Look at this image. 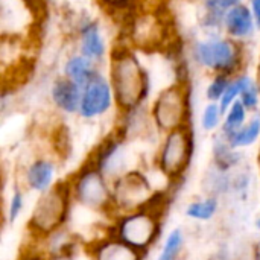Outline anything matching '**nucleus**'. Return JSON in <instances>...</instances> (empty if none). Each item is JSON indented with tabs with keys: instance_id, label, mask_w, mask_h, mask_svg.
I'll return each mask as SVG.
<instances>
[{
	"instance_id": "obj_14",
	"label": "nucleus",
	"mask_w": 260,
	"mask_h": 260,
	"mask_svg": "<svg viewBox=\"0 0 260 260\" xmlns=\"http://www.w3.org/2000/svg\"><path fill=\"white\" fill-rule=\"evenodd\" d=\"M79 47H81V55L90 58L94 62H101L105 58L107 44L96 21H87L82 24Z\"/></svg>"
},
{
	"instance_id": "obj_24",
	"label": "nucleus",
	"mask_w": 260,
	"mask_h": 260,
	"mask_svg": "<svg viewBox=\"0 0 260 260\" xmlns=\"http://www.w3.org/2000/svg\"><path fill=\"white\" fill-rule=\"evenodd\" d=\"M247 76H248V75H241V76L232 79V82H230L227 91L224 93L222 99L218 102L219 107H221V111H222L224 114H225V113L229 111V108L241 98V93H242L244 84H245V81H247Z\"/></svg>"
},
{
	"instance_id": "obj_9",
	"label": "nucleus",
	"mask_w": 260,
	"mask_h": 260,
	"mask_svg": "<svg viewBox=\"0 0 260 260\" xmlns=\"http://www.w3.org/2000/svg\"><path fill=\"white\" fill-rule=\"evenodd\" d=\"M114 101L110 81L98 73L82 91V101L79 107V116L85 120L101 117L108 113Z\"/></svg>"
},
{
	"instance_id": "obj_21",
	"label": "nucleus",
	"mask_w": 260,
	"mask_h": 260,
	"mask_svg": "<svg viewBox=\"0 0 260 260\" xmlns=\"http://www.w3.org/2000/svg\"><path fill=\"white\" fill-rule=\"evenodd\" d=\"M24 207H26V195L23 192V187L15 184L11 190L8 200V210H6V219L11 225H14L20 219Z\"/></svg>"
},
{
	"instance_id": "obj_8",
	"label": "nucleus",
	"mask_w": 260,
	"mask_h": 260,
	"mask_svg": "<svg viewBox=\"0 0 260 260\" xmlns=\"http://www.w3.org/2000/svg\"><path fill=\"white\" fill-rule=\"evenodd\" d=\"M114 218L137 209L145 207L157 190L149 183V178L137 169H129L119 178L111 181ZM113 218V219H114Z\"/></svg>"
},
{
	"instance_id": "obj_13",
	"label": "nucleus",
	"mask_w": 260,
	"mask_h": 260,
	"mask_svg": "<svg viewBox=\"0 0 260 260\" xmlns=\"http://www.w3.org/2000/svg\"><path fill=\"white\" fill-rule=\"evenodd\" d=\"M224 27L230 38L233 40H245L250 38L254 34L256 20L251 12V9L245 5H238L232 8L224 18Z\"/></svg>"
},
{
	"instance_id": "obj_15",
	"label": "nucleus",
	"mask_w": 260,
	"mask_h": 260,
	"mask_svg": "<svg viewBox=\"0 0 260 260\" xmlns=\"http://www.w3.org/2000/svg\"><path fill=\"white\" fill-rule=\"evenodd\" d=\"M99 72L96 70V62L84 55H73L64 64V76L79 87H85Z\"/></svg>"
},
{
	"instance_id": "obj_22",
	"label": "nucleus",
	"mask_w": 260,
	"mask_h": 260,
	"mask_svg": "<svg viewBox=\"0 0 260 260\" xmlns=\"http://www.w3.org/2000/svg\"><path fill=\"white\" fill-rule=\"evenodd\" d=\"M224 113L221 111V107L218 102H210L204 107L203 113H201V128L206 133H212L216 131L221 125Z\"/></svg>"
},
{
	"instance_id": "obj_3",
	"label": "nucleus",
	"mask_w": 260,
	"mask_h": 260,
	"mask_svg": "<svg viewBox=\"0 0 260 260\" xmlns=\"http://www.w3.org/2000/svg\"><path fill=\"white\" fill-rule=\"evenodd\" d=\"M73 204L69 180L56 184L44 193H40L27 219V233L34 241H43L66 227Z\"/></svg>"
},
{
	"instance_id": "obj_12",
	"label": "nucleus",
	"mask_w": 260,
	"mask_h": 260,
	"mask_svg": "<svg viewBox=\"0 0 260 260\" xmlns=\"http://www.w3.org/2000/svg\"><path fill=\"white\" fill-rule=\"evenodd\" d=\"M82 91L84 88L75 84L73 81L64 78H58L52 85V102L58 110L67 114L79 113L81 101H82Z\"/></svg>"
},
{
	"instance_id": "obj_5",
	"label": "nucleus",
	"mask_w": 260,
	"mask_h": 260,
	"mask_svg": "<svg viewBox=\"0 0 260 260\" xmlns=\"http://www.w3.org/2000/svg\"><path fill=\"white\" fill-rule=\"evenodd\" d=\"M195 152V137L190 125L174 129L165 134L158 148L155 165L160 174L169 180L171 184L180 183L192 163Z\"/></svg>"
},
{
	"instance_id": "obj_2",
	"label": "nucleus",
	"mask_w": 260,
	"mask_h": 260,
	"mask_svg": "<svg viewBox=\"0 0 260 260\" xmlns=\"http://www.w3.org/2000/svg\"><path fill=\"white\" fill-rule=\"evenodd\" d=\"M168 204V193L157 190L145 207L116 216L110 227V233L133 248L148 254L161 235L163 216Z\"/></svg>"
},
{
	"instance_id": "obj_6",
	"label": "nucleus",
	"mask_w": 260,
	"mask_h": 260,
	"mask_svg": "<svg viewBox=\"0 0 260 260\" xmlns=\"http://www.w3.org/2000/svg\"><path fill=\"white\" fill-rule=\"evenodd\" d=\"M190 116V88L186 79L161 90L154 101L151 117L157 129L168 134L174 129L189 125Z\"/></svg>"
},
{
	"instance_id": "obj_29",
	"label": "nucleus",
	"mask_w": 260,
	"mask_h": 260,
	"mask_svg": "<svg viewBox=\"0 0 260 260\" xmlns=\"http://www.w3.org/2000/svg\"><path fill=\"white\" fill-rule=\"evenodd\" d=\"M256 227H257V230H259V232H260V218H259V219H257V221H256Z\"/></svg>"
},
{
	"instance_id": "obj_4",
	"label": "nucleus",
	"mask_w": 260,
	"mask_h": 260,
	"mask_svg": "<svg viewBox=\"0 0 260 260\" xmlns=\"http://www.w3.org/2000/svg\"><path fill=\"white\" fill-rule=\"evenodd\" d=\"M67 180L70 183L73 203L91 212L110 215L114 218L111 181L96 165L87 160Z\"/></svg>"
},
{
	"instance_id": "obj_16",
	"label": "nucleus",
	"mask_w": 260,
	"mask_h": 260,
	"mask_svg": "<svg viewBox=\"0 0 260 260\" xmlns=\"http://www.w3.org/2000/svg\"><path fill=\"white\" fill-rule=\"evenodd\" d=\"M212 152H213V166H216L225 172H230L232 169L239 166L244 158L241 151L233 148L222 134H218L215 137Z\"/></svg>"
},
{
	"instance_id": "obj_17",
	"label": "nucleus",
	"mask_w": 260,
	"mask_h": 260,
	"mask_svg": "<svg viewBox=\"0 0 260 260\" xmlns=\"http://www.w3.org/2000/svg\"><path fill=\"white\" fill-rule=\"evenodd\" d=\"M218 210H219V197L209 195L201 200L190 201L184 209V215L192 221L207 222L216 216Z\"/></svg>"
},
{
	"instance_id": "obj_1",
	"label": "nucleus",
	"mask_w": 260,
	"mask_h": 260,
	"mask_svg": "<svg viewBox=\"0 0 260 260\" xmlns=\"http://www.w3.org/2000/svg\"><path fill=\"white\" fill-rule=\"evenodd\" d=\"M110 84L114 102L123 114L143 105L149 93V76L146 69L122 41L110 52Z\"/></svg>"
},
{
	"instance_id": "obj_25",
	"label": "nucleus",
	"mask_w": 260,
	"mask_h": 260,
	"mask_svg": "<svg viewBox=\"0 0 260 260\" xmlns=\"http://www.w3.org/2000/svg\"><path fill=\"white\" fill-rule=\"evenodd\" d=\"M232 82V76L229 75H222L218 73L213 76V79L210 81L207 90H206V96L210 102H219L224 96V93L227 91L229 85Z\"/></svg>"
},
{
	"instance_id": "obj_23",
	"label": "nucleus",
	"mask_w": 260,
	"mask_h": 260,
	"mask_svg": "<svg viewBox=\"0 0 260 260\" xmlns=\"http://www.w3.org/2000/svg\"><path fill=\"white\" fill-rule=\"evenodd\" d=\"M239 101L245 105V108L251 113H256L257 108H259L260 102V87L259 84L251 79L250 76H247V81L244 84V88H242V93H241V98Z\"/></svg>"
},
{
	"instance_id": "obj_10",
	"label": "nucleus",
	"mask_w": 260,
	"mask_h": 260,
	"mask_svg": "<svg viewBox=\"0 0 260 260\" xmlns=\"http://www.w3.org/2000/svg\"><path fill=\"white\" fill-rule=\"evenodd\" d=\"M87 253L91 260H143L146 256L145 253L120 241L113 233L96 238L90 242Z\"/></svg>"
},
{
	"instance_id": "obj_20",
	"label": "nucleus",
	"mask_w": 260,
	"mask_h": 260,
	"mask_svg": "<svg viewBox=\"0 0 260 260\" xmlns=\"http://www.w3.org/2000/svg\"><path fill=\"white\" fill-rule=\"evenodd\" d=\"M184 242H186V238H184L183 230L178 227L172 229L165 238V242L161 245L157 260H177L184 248Z\"/></svg>"
},
{
	"instance_id": "obj_26",
	"label": "nucleus",
	"mask_w": 260,
	"mask_h": 260,
	"mask_svg": "<svg viewBox=\"0 0 260 260\" xmlns=\"http://www.w3.org/2000/svg\"><path fill=\"white\" fill-rule=\"evenodd\" d=\"M241 3H242V0H204V9L209 14H216V15L225 17V14L232 8H235Z\"/></svg>"
},
{
	"instance_id": "obj_11",
	"label": "nucleus",
	"mask_w": 260,
	"mask_h": 260,
	"mask_svg": "<svg viewBox=\"0 0 260 260\" xmlns=\"http://www.w3.org/2000/svg\"><path fill=\"white\" fill-rule=\"evenodd\" d=\"M55 175H56L55 161L40 157V158L32 160L26 166L23 181H24L26 189L37 192V193H44L56 184Z\"/></svg>"
},
{
	"instance_id": "obj_28",
	"label": "nucleus",
	"mask_w": 260,
	"mask_h": 260,
	"mask_svg": "<svg viewBox=\"0 0 260 260\" xmlns=\"http://www.w3.org/2000/svg\"><path fill=\"white\" fill-rule=\"evenodd\" d=\"M23 2H26V5H27L29 8L37 9V11H40V9L44 6V3H46V0H23Z\"/></svg>"
},
{
	"instance_id": "obj_18",
	"label": "nucleus",
	"mask_w": 260,
	"mask_h": 260,
	"mask_svg": "<svg viewBox=\"0 0 260 260\" xmlns=\"http://www.w3.org/2000/svg\"><path fill=\"white\" fill-rule=\"evenodd\" d=\"M260 137V113H254L253 117L235 134L232 136L229 140V143L236 148V149H242V148H248L253 146Z\"/></svg>"
},
{
	"instance_id": "obj_19",
	"label": "nucleus",
	"mask_w": 260,
	"mask_h": 260,
	"mask_svg": "<svg viewBox=\"0 0 260 260\" xmlns=\"http://www.w3.org/2000/svg\"><path fill=\"white\" fill-rule=\"evenodd\" d=\"M247 108L245 105L238 99L225 113V119L221 125V134L225 139H230L235 136L245 123H247Z\"/></svg>"
},
{
	"instance_id": "obj_27",
	"label": "nucleus",
	"mask_w": 260,
	"mask_h": 260,
	"mask_svg": "<svg viewBox=\"0 0 260 260\" xmlns=\"http://www.w3.org/2000/svg\"><path fill=\"white\" fill-rule=\"evenodd\" d=\"M250 9L254 15L256 26L260 29V0H250Z\"/></svg>"
},
{
	"instance_id": "obj_7",
	"label": "nucleus",
	"mask_w": 260,
	"mask_h": 260,
	"mask_svg": "<svg viewBox=\"0 0 260 260\" xmlns=\"http://www.w3.org/2000/svg\"><path fill=\"white\" fill-rule=\"evenodd\" d=\"M193 59L204 69L233 76L244 62V47L233 38H212L197 41L192 49Z\"/></svg>"
}]
</instances>
